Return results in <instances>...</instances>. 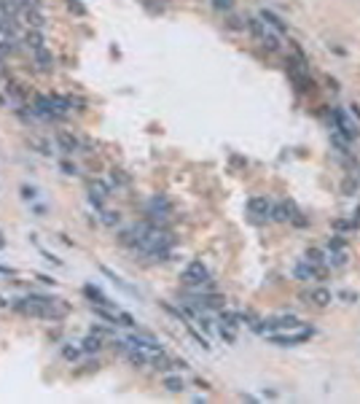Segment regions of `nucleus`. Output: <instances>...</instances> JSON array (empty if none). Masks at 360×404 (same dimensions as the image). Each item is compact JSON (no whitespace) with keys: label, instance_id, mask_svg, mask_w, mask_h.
<instances>
[{"label":"nucleus","instance_id":"1","mask_svg":"<svg viewBox=\"0 0 360 404\" xmlns=\"http://www.w3.org/2000/svg\"><path fill=\"white\" fill-rule=\"evenodd\" d=\"M183 283L189 286V289H205V286H210V270L199 259L189 261L186 270H183Z\"/></svg>","mask_w":360,"mask_h":404},{"label":"nucleus","instance_id":"2","mask_svg":"<svg viewBox=\"0 0 360 404\" xmlns=\"http://www.w3.org/2000/svg\"><path fill=\"white\" fill-rule=\"evenodd\" d=\"M266 337L272 340V343H277V345H299L304 343V340H309L312 337V329L309 326H293V329H285V331H272V334H266Z\"/></svg>","mask_w":360,"mask_h":404},{"label":"nucleus","instance_id":"3","mask_svg":"<svg viewBox=\"0 0 360 404\" xmlns=\"http://www.w3.org/2000/svg\"><path fill=\"white\" fill-rule=\"evenodd\" d=\"M250 30H253V33L258 35V41H261L263 46H269L272 51L280 49V33H277L275 27L266 25L263 19H253V22H250Z\"/></svg>","mask_w":360,"mask_h":404},{"label":"nucleus","instance_id":"4","mask_svg":"<svg viewBox=\"0 0 360 404\" xmlns=\"http://www.w3.org/2000/svg\"><path fill=\"white\" fill-rule=\"evenodd\" d=\"M331 121H333V135H344L347 141H355V138H357V124L349 121L344 111H333Z\"/></svg>","mask_w":360,"mask_h":404},{"label":"nucleus","instance_id":"5","mask_svg":"<svg viewBox=\"0 0 360 404\" xmlns=\"http://www.w3.org/2000/svg\"><path fill=\"white\" fill-rule=\"evenodd\" d=\"M113 194V186L111 183H105V181H100V178H95V181H89V199L95 202V208L97 211H103V202L108 199Z\"/></svg>","mask_w":360,"mask_h":404},{"label":"nucleus","instance_id":"6","mask_svg":"<svg viewBox=\"0 0 360 404\" xmlns=\"http://www.w3.org/2000/svg\"><path fill=\"white\" fill-rule=\"evenodd\" d=\"M247 211L250 216H255V219H272V211H275V202L266 199V197H253L247 202Z\"/></svg>","mask_w":360,"mask_h":404},{"label":"nucleus","instance_id":"7","mask_svg":"<svg viewBox=\"0 0 360 404\" xmlns=\"http://www.w3.org/2000/svg\"><path fill=\"white\" fill-rule=\"evenodd\" d=\"M148 216H151V221H164L169 216V202L164 197H153L148 202Z\"/></svg>","mask_w":360,"mask_h":404},{"label":"nucleus","instance_id":"8","mask_svg":"<svg viewBox=\"0 0 360 404\" xmlns=\"http://www.w3.org/2000/svg\"><path fill=\"white\" fill-rule=\"evenodd\" d=\"M320 273H323V270H317L315 264H309L307 259L296 264V278H299V281H317Z\"/></svg>","mask_w":360,"mask_h":404},{"label":"nucleus","instance_id":"9","mask_svg":"<svg viewBox=\"0 0 360 404\" xmlns=\"http://www.w3.org/2000/svg\"><path fill=\"white\" fill-rule=\"evenodd\" d=\"M83 294L92 299V305H100V307H116V302H111V299H108L100 289H95V286H86Z\"/></svg>","mask_w":360,"mask_h":404},{"label":"nucleus","instance_id":"10","mask_svg":"<svg viewBox=\"0 0 360 404\" xmlns=\"http://www.w3.org/2000/svg\"><path fill=\"white\" fill-rule=\"evenodd\" d=\"M57 143H59V149L65 154H75L78 149H81V141H78L75 135H67V132H62V135L57 138Z\"/></svg>","mask_w":360,"mask_h":404},{"label":"nucleus","instance_id":"11","mask_svg":"<svg viewBox=\"0 0 360 404\" xmlns=\"http://www.w3.org/2000/svg\"><path fill=\"white\" fill-rule=\"evenodd\" d=\"M35 62L43 68V71H51V68H54V57H51V51L46 49V46H43V49H35Z\"/></svg>","mask_w":360,"mask_h":404},{"label":"nucleus","instance_id":"12","mask_svg":"<svg viewBox=\"0 0 360 404\" xmlns=\"http://www.w3.org/2000/svg\"><path fill=\"white\" fill-rule=\"evenodd\" d=\"M309 299L315 302V305H320V307H325V305H331V299H333V294L328 291V289H315L309 294Z\"/></svg>","mask_w":360,"mask_h":404},{"label":"nucleus","instance_id":"13","mask_svg":"<svg viewBox=\"0 0 360 404\" xmlns=\"http://www.w3.org/2000/svg\"><path fill=\"white\" fill-rule=\"evenodd\" d=\"M164 388H167L169 393H180L186 388V383H183V377H180V375H167V377H164Z\"/></svg>","mask_w":360,"mask_h":404},{"label":"nucleus","instance_id":"14","mask_svg":"<svg viewBox=\"0 0 360 404\" xmlns=\"http://www.w3.org/2000/svg\"><path fill=\"white\" fill-rule=\"evenodd\" d=\"M81 348H83V353H97L100 348H103V343H100V334L92 331L89 337H86L83 343H81Z\"/></svg>","mask_w":360,"mask_h":404},{"label":"nucleus","instance_id":"15","mask_svg":"<svg viewBox=\"0 0 360 404\" xmlns=\"http://www.w3.org/2000/svg\"><path fill=\"white\" fill-rule=\"evenodd\" d=\"M25 19H27V25L35 27V30L43 27V17H41V11H38V9H27V6H25Z\"/></svg>","mask_w":360,"mask_h":404},{"label":"nucleus","instance_id":"16","mask_svg":"<svg viewBox=\"0 0 360 404\" xmlns=\"http://www.w3.org/2000/svg\"><path fill=\"white\" fill-rule=\"evenodd\" d=\"M261 19H263V22H266V25H269V27H275L277 33H285V22H283V19H277V17H275V14H272V11H263V14H261Z\"/></svg>","mask_w":360,"mask_h":404},{"label":"nucleus","instance_id":"17","mask_svg":"<svg viewBox=\"0 0 360 404\" xmlns=\"http://www.w3.org/2000/svg\"><path fill=\"white\" fill-rule=\"evenodd\" d=\"M62 353H65V359H70V361H75L78 356L83 353V348H81V343H78V345H73V343H70V345H65V351H62Z\"/></svg>","mask_w":360,"mask_h":404},{"label":"nucleus","instance_id":"18","mask_svg":"<svg viewBox=\"0 0 360 404\" xmlns=\"http://www.w3.org/2000/svg\"><path fill=\"white\" fill-rule=\"evenodd\" d=\"M27 46H33V51L35 49H43V38H41V33H27Z\"/></svg>","mask_w":360,"mask_h":404},{"label":"nucleus","instance_id":"19","mask_svg":"<svg viewBox=\"0 0 360 404\" xmlns=\"http://www.w3.org/2000/svg\"><path fill=\"white\" fill-rule=\"evenodd\" d=\"M129 183V178L127 175H121V170H113V175H111V186H127Z\"/></svg>","mask_w":360,"mask_h":404},{"label":"nucleus","instance_id":"20","mask_svg":"<svg viewBox=\"0 0 360 404\" xmlns=\"http://www.w3.org/2000/svg\"><path fill=\"white\" fill-rule=\"evenodd\" d=\"M100 213H103V221L108 227H116V224H119V213H113V211H100Z\"/></svg>","mask_w":360,"mask_h":404},{"label":"nucleus","instance_id":"21","mask_svg":"<svg viewBox=\"0 0 360 404\" xmlns=\"http://www.w3.org/2000/svg\"><path fill=\"white\" fill-rule=\"evenodd\" d=\"M62 170H65L67 175H75L78 170H75V165H67V162H62Z\"/></svg>","mask_w":360,"mask_h":404},{"label":"nucleus","instance_id":"22","mask_svg":"<svg viewBox=\"0 0 360 404\" xmlns=\"http://www.w3.org/2000/svg\"><path fill=\"white\" fill-rule=\"evenodd\" d=\"M22 197H25V199H35V189H27V186H25V189H22Z\"/></svg>","mask_w":360,"mask_h":404},{"label":"nucleus","instance_id":"23","mask_svg":"<svg viewBox=\"0 0 360 404\" xmlns=\"http://www.w3.org/2000/svg\"><path fill=\"white\" fill-rule=\"evenodd\" d=\"M70 9H73L75 14H83V6L78 3V0H70Z\"/></svg>","mask_w":360,"mask_h":404},{"label":"nucleus","instance_id":"24","mask_svg":"<svg viewBox=\"0 0 360 404\" xmlns=\"http://www.w3.org/2000/svg\"><path fill=\"white\" fill-rule=\"evenodd\" d=\"M215 9H231V0H215Z\"/></svg>","mask_w":360,"mask_h":404},{"label":"nucleus","instance_id":"25","mask_svg":"<svg viewBox=\"0 0 360 404\" xmlns=\"http://www.w3.org/2000/svg\"><path fill=\"white\" fill-rule=\"evenodd\" d=\"M0 275L9 278V275H14V270H11V267H3V264H0Z\"/></svg>","mask_w":360,"mask_h":404},{"label":"nucleus","instance_id":"26","mask_svg":"<svg viewBox=\"0 0 360 404\" xmlns=\"http://www.w3.org/2000/svg\"><path fill=\"white\" fill-rule=\"evenodd\" d=\"M0 307H6V299H3V297H0Z\"/></svg>","mask_w":360,"mask_h":404},{"label":"nucleus","instance_id":"27","mask_svg":"<svg viewBox=\"0 0 360 404\" xmlns=\"http://www.w3.org/2000/svg\"><path fill=\"white\" fill-rule=\"evenodd\" d=\"M0 248H3V235H0Z\"/></svg>","mask_w":360,"mask_h":404},{"label":"nucleus","instance_id":"28","mask_svg":"<svg viewBox=\"0 0 360 404\" xmlns=\"http://www.w3.org/2000/svg\"><path fill=\"white\" fill-rule=\"evenodd\" d=\"M3 6H6V3H3V0H0V9H3Z\"/></svg>","mask_w":360,"mask_h":404}]
</instances>
